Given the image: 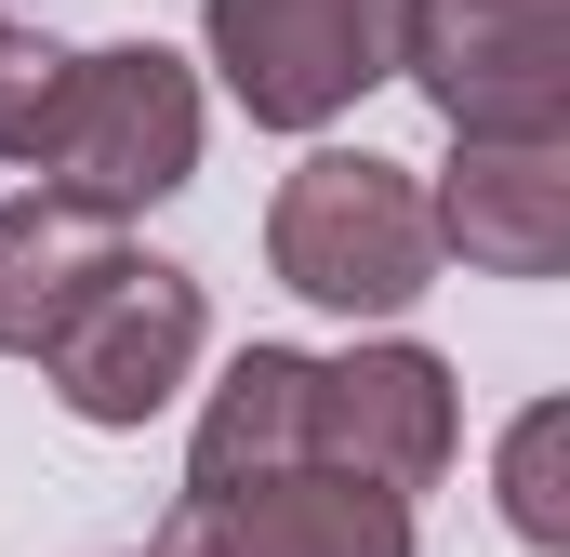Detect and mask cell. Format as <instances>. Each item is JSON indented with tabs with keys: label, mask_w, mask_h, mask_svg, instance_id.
<instances>
[{
	"label": "cell",
	"mask_w": 570,
	"mask_h": 557,
	"mask_svg": "<svg viewBox=\"0 0 570 557\" xmlns=\"http://www.w3.org/2000/svg\"><path fill=\"white\" fill-rule=\"evenodd\" d=\"M266 266H279V292L332 305V319H399V305H425L438 213H425V186H412V159L318 146L279 186V213H266Z\"/></svg>",
	"instance_id": "cell-1"
},
{
	"label": "cell",
	"mask_w": 570,
	"mask_h": 557,
	"mask_svg": "<svg viewBox=\"0 0 570 557\" xmlns=\"http://www.w3.org/2000/svg\"><path fill=\"white\" fill-rule=\"evenodd\" d=\"M13 173L67 186V199H94V213L173 199V186L199 173V80H186V53H159V40L67 53V94H53V120L27 134Z\"/></svg>",
	"instance_id": "cell-2"
},
{
	"label": "cell",
	"mask_w": 570,
	"mask_h": 557,
	"mask_svg": "<svg viewBox=\"0 0 570 557\" xmlns=\"http://www.w3.org/2000/svg\"><path fill=\"white\" fill-rule=\"evenodd\" d=\"M199 40L266 134H318L372 80H399L412 0H199Z\"/></svg>",
	"instance_id": "cell-3"
},
{
	"label": "cell",
	"mask_w": 570,
	"mask_h": 557,
	"mask_svg": "<svg viewBox=\"0 0 570 557\" xmlns=\"http://www.w3.org/2000/svg\"><path fill=\"white\" fill-rule=\"evenodd\" d=\"M451 359L425 345H345V359H305V465H345L372 491H438L451 478Z\"/></svg>",
	"instance_id": "cell-4"
},
{
	"label": "cell",
	"mask_w": 570,
	"mask_h": 557,
	"mask_svg": "<svg viewBox=\"0 0 570 557\" xmlns=\"http://www.w3.org/2000/svg\"><path fill=\"white\" fill-rule=\"evenodd\" d=\"M159 557H412V491H372L345 465H266L226 491H186Z\"/></svg>",
	"instance_id": "cell-5"
},
{
	"label": "cell",
	"mask_w": 570,
	"mask_h": 557,
	"mask_svg": "<svg viewBox=\"0 0 570 557\" xmlns=\"http://www.w3.org/2000/svg\"><path fill=\"white\" fill-rule=\"evenodd\" d=\"M40 372H53V399H67L80 424H146L186 372H199V278L134 253V266L40 345Z\"/></svg>",
	"instance_id": "cell-6"
},
{
	"label": "cell",
	"mask_w": 570,
	"mask_h": 557,
	"mask_svg": "<svg viewBox=\"0 0 570 557\" xmlns=\"http://www.w3.org/2000/svg\"><path fill=\"white\" fill-rule=\"evenodd\" d=\"M438 213V253L491 278H558L570 266V134H531V146H464L451 186L425 199Z\"/></svg>",
	"instance_id": "cell-7"
},
{
	"label": "cell",
	"mask_w": 570,
	"mask_h": 557,
	"mask_svg": "<svg viewBox=\"0 0 570 557\" xmlns=\"http://www.w3.org/2000/svg\"><path fill=\"white\" fill-rule=\"evenodd\" d=\"M120 266H134L120 213H94V199H67V186L0 199V359H40Z\"/></svg>",
	"instance_id": "cell-8"
},
{
	"label": "cell",
	"mask_w": 570,
	"mask_h": 557,
	"mask_svg": "<svg viewBox=\"0 0 570 557\" xmlns=\"http://www.w3.org/2000/svg\"><path fill=\"white\" fill-rule=\"evenodd\" d=\"M266 465H305V359L292 345H253L213 412H199V451H186V491H226V478H266Z\"/></svg>",
	"instance_id": "cell-9"
},
{
	"label": "cell",
	"mask_w": 570,
	"mask_h": 557,
	"mask_svg": "<svg viewBox=\"0 0 570 557\" xmlns=\"http://www.w3.org/2000/svg\"><path fill=\"white\" fill-rule=\"evenodd\" d=\"M558 451H570V412L558 399H531V412L504 424V531L518 545H570V491H558Z\"/></svg>",
	"instance_id": "cell-10"
},
{
	"label": "cell",
	"mask_w": 570,
	"mask_h": 557,
	"mask_svg": "<svg viewBox=\"0 0 570 557\" xmlns=\"http://www.w3.org/2000/svg\"><path fill=\"white\" fill-rule=\"evenodd\" d=\"M53 94H67V53H53L40 27L0 13V159H27V134L53 120Z\"/></svg>",
	"instance_id": "cell-11"
}]
</instances>
